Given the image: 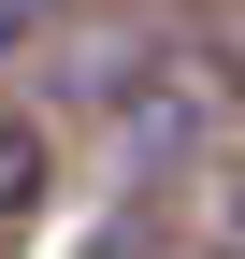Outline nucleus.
<instances>
[{"instance_id": "obj_1", "label": "nucleus", "mask_w": 245, "mask_h": 259, "mask_svg": "<svg viewBox=\"0 0 245 259\" xmlns=\"http://www.w3.org/2000/svg\"><path fill=\"white\" fill-rule=\"evenodd\" d=\"M58 15V0H0V44H29V29H44Z\"/></svg>"}]
</instances>
